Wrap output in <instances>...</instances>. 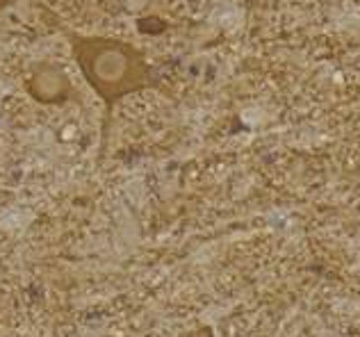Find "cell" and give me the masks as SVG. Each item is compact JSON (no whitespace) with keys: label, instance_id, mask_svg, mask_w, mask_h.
Wrapping results in <instances>:
<instances>
[{"label":"cell","instance_id":"obj_3","mask_svg":"<svg viewBox=\"0 0 360 337\" xmlns=\"http://www.w3.org/2000/svg\"><path fill=\"white\" fill-rule=\"evenodd\" d=\"M5 5H9V0H0V7H5Z\"/></svg>","mask_w":360,"mask_h":337},{"label":"cell","instance_id":"obj_1","mask_svg":"<svg viewBox=\"0 0 360 337\" xmlns=\"http://www.w3.org/2000/svg\"><path fill=\"white\" fill-rule=\"evenodd\" d=\"M73 60L91 91L112 110L121 98L153 87V73L137 46L117 37H73Z\"/></svg>","mask_w":360,"mask_h":337},{"label":"cell","instance_id":"obj_2","mask_svg":"<svg viewBox=\"0 0 360 337\" xmlns=\"http://www.w3.org/2000/svg\"><path fill=\"white\" fill-rule=\"evenodd\" d=\"M71 82L66 80L64 71L51 64H41L30 82V93L41 103H58L69 96Z\"/></svg>","mask_w":360,"mask_h":337}]
</instances>
